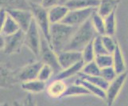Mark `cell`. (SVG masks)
<instances>
[{
    "label": "cell",
    "mask_w": 128,
    "mask_h": 106,
    "mask_svg": "<svg viewBox=\"0 0 128 106\" xmlns=\"http://www.w3.org/2000/svg\"><path fill=\"white\" fill-rule=\"evenodd\" d=\"M90 20L96 34L98 35H104L105 34L104 18L99 15L97 11H96L92 15Z\"/></svg>",
    "instance_id": "cb8c5ba5"
},
{
    "label": "cell",
    "mask_w": 128,
    "mask_h": 106,
    "mask_svg": "<svg viewBox=\"0 0 128 106\" xmlns=\"http://www.w3.org/2000/svg\"><path fill=\"white\" fill-rule=\"evenodd\" d=\"M7 11L24 32L29 29L34 21V15L30 9H13Z\"/></svg>",
    "instance_id": "30bf717a"
},
{
    "label": "cell",
    "mask_w": 128,
    "mask_h": 106,
    "mask_svg": "<svg viewBox=\"0 0 128 106\" xmlns=\"http://www.w3.org/2000/svg\"><path fill=\"white\" fill-rule=\"evenodd\" d=\"M127 79V73L118 74L116 78L109 83L106 90V103L108 106H112L121 92Z\"/></svg>",
    "instance_id": "ba28073f"
},
{
    "label": "cell",
    "mask_w": 128,
    "mask_h": 106,
    "mask_svg": "<svg viewBox=\"0 0 128 106\" xmlns=\"http://www.w3.org/2000/svg\"><path fill=\"white\" fill-rule=\"evenodd\" d=\"M75 82L80 83L82 85L84 86L86 89L89 91L91 95L95 96L97 98L101 99V100H106V91L104 90L103 89H101V88H100L99 86H97L94 85V84L88 81L85 79L81 78L80 77H78V79H76Z\"/></svg>",
    "instance_id": "d6986e66"
},
{
    "label": "cell",
    "mask_w": 128,
    "mask_h": 106,
    "mask_svg": "<svg viewBox=\"0 0 128 106\" xmlns=\"http://www.w3.org/2000/svg\"><path fill=\"white\" fill-rule=\"evenodd\" d=\"M95 61L100 69L113 66V57L111 54H105L96 57Z\"/></svg>",
    "instance_id": "f1b7e54d"
},
{
    "label": "cell",
    "mask_w": 128,
    "mask_h": 106,
    "mask_svg": "<svg viewBox=\"0 0 128 106\" xmlns=\"http://www.w3.org/2000/svg\"><path fill=\"white\" fill-rule=\"evenodd\" d=\"M68 1H69V0H60V4H65Z\"/></svg>",
    "instance_id": "74e56055"
},
{
    "label": "cell",
    "mask_w": 128,
    "mask_h": 106,
    "mask_svg": "<svg viewBox=\"0 0 128 106\" xmlns=\"http://www.w3.org/2000/svg\"><path fill=\"white\" fill-rule=\"evenodd\" d=\"M84 61H79L76 64H75L72 66H69V67L66 68L64 69H62L61 71L57 73L56 75L55 78L56 79H61V80H66V79H68L70 77H72L74 76H76L79 75L81 73V70L84 65Z\"/></svg>",
    "instance_id": "e0dca14e"
},
{
    "label": "cell",
    "mask_w": 128,
    "mask_h": 106,
    "mask_svg": "<svg viewBox=\"0 0 128 106\" xmlns=\"http://www.w3.org/2000/svg\"><path fill=\"white\" fill-rule=\"evenodd\" d=\"M120 3V0H100L96 11L99 15L105 18L112 13L116 12Z\"/></svg>",
    "instance_id": "9a60e30c"
},
{
    "label": "cell",
    "mask_w": 128,
    "mask_h": 106,
    "mask_svg": "<svg viewBox=\"0 0 128 106\" xmlns=\"http://www.w3.org/2000/svg\"><path fill=\"white\" fill-rule=\"evenodd\" d=\"M76 29L64 23L51 25L50 44L56 54L64 50Z\"/></svg>",
    "instance_id": "6da1fadb"
},
{
    "label": "cell",
    "mask_w": 128,
    "mask_h": 106,
    "mask_svg": "<svg viewBox=\"0 0 128 106\" xmlns=\"http://www.w3.org/2000/svg\"><path fill=\"white\" fill-rule=\"evenodd\" d=\"M42 34L34 19L29 29L25 32V46L36 57L40 55Z\"/></svg>",
    "instance_id": "277c9868"
},
{
    "label": "cell",
    "mask_w": 128,
    "mask_h": 106,
    "mask_svg": "<svg viewBox=\"0 0 128 106\" xmlns=\"http://www.w3.org/2000/svg\"><path fill=\"white\" fill-rule=\"evenodd\" d=\"M101 73V69L97 65L95 61L91 62L85 63L81 70L82 74L88 75V76H99Z\"/></svg>",
    "instance_id": "4316f807"
},
{
    "label": "cell",
    "mask_w": 128,
    "mask_h": 106,
    "mask_svg": "<svg viewBox=\"0 0 128 106\" xmlns=\"http://www.w3.org/2000/svg\"><path fill=\"white\" fill-rule=\"evenodd\" d=\"M16 83H18L16 73L1 65V89H9Z\"/></svg>",
    "instance_id": "ffe728a7"
},
{
    "label": "cell",
    "mask_w": 128,
    "mask_h": 106,
    "mask_svg": "<svg viewBox=\"0 0 128 106\" xmlns=\"http://www.w3.org/2000/svg\"><path fill=\"white\" fill-rule=\"evenodd\" d=\"M57 55H58L59 64L62 69L83 61L81 51L65 50L60 52L59 54H57Z\"/></svg>",
    "instance_id": "8fae6325"
},
{
    "label": "cell",
    "mask_w": 128,
    "mask_h": 106,
    "mask_svg": "<svg viewBox=\"0 0 128 106\" xmlns=\"http://www.w3.org/2000/svg\"><path fill=\"white\" fill-rule=\"evenodd\" d=\"M100 4V0H69L65 3L69 10L75 9H87L95 8L97 9Z\"/></svg>",
    "instance_id": "44dd1931"
},
{
    "label": "cell",
    "mask_w": 128,
    "mask_h": 106,
    "mask_svg": "<svg viewBox=\"0 0 128 106\" xmlns=\"http://www.w3.org/2000/svg\"><path fill=\"white\" fill-rule=\"evenodd\" d=\"M1 8L6 11L13 9H30L26 0H0Z\"/></svg>",
    "instance_id": "603a6c76"
},
{
    "label": "cell",
    "mask_w": 128,
    "mask_h": 106,
    "mask_svg": "<svg viewBox=\"0 0 128 106\" xmlns=\"http://www.w3.org/2000/svg\"><path fill=\"white\" fill-rule=\"evenodd\" d=\"M101 38H102V42L106 50L108 51V54H112V53L116 50V48L118 43V41L116 39H114L113 36L108 34L101 35Z\"/></svg>",
    "instance_id": "83f0119b"
},
{
    "label": "cell",
    "mask_w": 128,
    "mask_h": 106,
    "mask_svg": "<svg viewBox=\"0 0 128 106\" xmlns=\"http://www.w3.org/2000/svg\"><path fill=\"white\" fill-rule=\"evenodd\" d=\"M112 57H113V67L114 70L116 71L117 74L118 75L123 73H126V65L125 61V57L124 55H123V53L120 43H118L116 50L112 53Z\"/></svg>",
    "instance_id": "5bb4252c"
},
{
    "label": "cell",
    "mask_w": 128,
    "mask_h": 106,
    "mask_svg": "<svg viewBox=\"0 0 128 106\" xmlns=\"http://www.w3.org/2000/svg\"><path fill=\"white\" fill-rule=\"evenodd\" d=\"M68 85L64 80L55 78L46 87L47 94L54 99L63 98V96L67 89Z\"/></svg>",
    "instance_id": "7c38bea8"
},
{
    "label": "cell",
    "mask_w": 128,
    "mask_h": 106,
    "mask_svg": "<svg viewBox=\"0 0 128 106\" xmlns=\"http://www.w3.org/2000/svg\"><path fill=\"white\" fill-rule=\"evenodd\" d=\"M21 87L24 91L27 92L30 94H37L42 92L43 91L46 90V82L42 81L39 79L26 81L21 83Z\"/></svg>",
    "instance_id": "2e32d148"
},
{
    "label": "cell",
    "mask_w": 128,
    "mask_h": 106,
    "mask_svg": "<svg viewBox=\"0 0 128 106\" xmlns=\"http://www.w3.org/2000/svg\"><path fill=\"white\" fill-rule=\"evenodd\" d=\"M43 65V62L40 60L24 66L16 73V77L18 83L32 81L38 79L39 72Z\"/></svg>",
    "instance_id": "9c48e42d"
},
{
    "label": "cell",
    "mask_w": 128,
    "mask_h": 106,
    "mask_svg": "<svg viewBox=\"0 0 128 106\" xmlns=\"http://www.w3.org/2000/svg\"><path fill=\"white\" fill-rule=\"evenodd\" d=\"M91 93L86 88L81 84L75 82L72 85H68L63 98L72 97V96H90Z\"/></svg>",
    "instance_id": "7402d4cb"
},
{
    "label": "cell",
    "mask_w": 128,
    "mask_h": 106,
    "mask_svg": "<svg viewBox=\"0 0 128 106\" xmlns=\"http://www.w3.org/2000/svg\"><path fill=\"white\" fill-rule=\"evenodd\" d=\"M20 27L18 24L16 23V21L9 15L6 17V20L3 22V23L1 25V35L3 36H9V35L14 34L20 30Z\"/></svg>",
    "instance_id": "ac0fdd59"
},
{
    "label": "cell",
    "mask_w": 128,
    "mask_h": 106,
    "mask_svg": "<svg viewBox=\"0 0 128 106\" xmlns=\"http://www.w3.org/2000/svg\"><path fill=\"white\" fill-rule=\"evenodd\" d=\"M92 44H93V48L96 56L108 54L103 44L101 35H96V38L93 39V41H92Z\"/></svg>",
    "instance_id": "d6a6232c"
},
{
    "label": "cell",
    "mask_w": 128,
    "mask_h": 106,
    "mask_svg": "<svg viewBox=\"0 0 128 106\" xmlns=\"http://www.w3.org/2000/svg\"><path fill=\"white\" fill-rule=\"evenodd\" d=\"M52 75H54V69H52L50 65L43 63L42 67L40 70V72H39L38 79H39V80H41L42 81L46 82L52 77Z\"/></svg>",
    "instance_id": "4dcf8cb0"
},
{
    "label": "cell",
    "mask_w": 128,
    "mask_h": 106,
    "mask_svg": "<svg viewBox=\"0 0 128 106\" xmlns=\"http://www.w3.org/2000/svg\"><path fill=\"white\" fill-rule=\"evenodd\" d=\"M96 11L95 8H87V9H75L69 10L68 15L62 23L74 27H78L81 26L91 19L93 13Z\"/></svg>",
    "instance_id": "52a82bcc"
},
{
    "label": "cell",
    "mask_w": 128,
    "mask_h": 106,
    "mask_svg": "<svg viewBox=\"0 0 128 106\" xmlns=\"http://www.w3.org/2000/svg\"><path fill=\"white\" fill-rule=\"evenodd\" d=\"M0 106H10V105L7 102H3V103H2L1 104H0Z\"/></svg>",
    "instance_id": "8d00e7d4"
},
{
    "label": "cell",
    "mask_w": 128,
    "mask_h": 106,
    "mask_svg": "<svg viewBox=\"0 0 128 106\" xmlns=\"http://www.w3.org/2000/svg\"><path fill=\"white\" fill-rule=\"evenodd\" d=\"M100 76L103 77L106 81L110 83L111 81H112L113 80H114V79L116 78V77L118 76V74H117L116 70H114L113 66H111V67H107V68L101 69Z\"/></svg>",
    "instance_id": "836d02e7"
},
{
    "label": "cell",
    "mask_w": 128,
    "mask_h": 106,
    "mask_svg": "<svg viewBox=\"0 0 128 106\" xmlns=\"http://www.w3.org/2000/svg\"><path fill=\"white\" fill-rule=\"evenodd\" d=\"M41 61L44 64H46L50 65L54 69V75L59 73L62 69L59 64L58 61V55L55 52V50L52 49V47L46 39L44 38L42 35V46H41V50H40V55Z\"/></svg>",
    "instance_id": "8992f818"
},
{
    "label": "cell",
    "mask_w": 128,
    "mask_h": 106,
    "mask_svg": "<svg viewBox=\"0 0 128 106\" xmlns=\"http://www.w3.org/2000/svg\"><path fill=\"white\" fill-rule=\"evenodd\" d=\"M78 76L81 78L85 79V80H87L88 81L94 84V85H96L97 86H99L100 88L103 89L105 91L107 90L108 87L109 85V82L106 81L103 77L100 76V75H99V76H88V75L80 73Z\"/></svg>",
    "instance_id": "484cf974"
},
{
    "label": "cell",
    "mask_w": 128,
    "mask_h": 106,
    "mask_svg": "<svg viewBox=\"0 0 128 106\" xmlns=\"http://www.w3.org/2000/svg\"><path fill=\"white\" fill-rule=\"evenodd\" d=\"M26 1L30 4V6H31V5H41L42 0H26Z\"/></svg>",
    "instance_id": "d590c367"
},
{
    "label": "cell",
    "mask_w": 128,
    "mask_h": 106,
    "mask_svg": "<svg viewBox=\"0 0 128 106\" xmlns=\"http://www.w3.org/2000/svg\"><path fill=\"white\" fill-rule=\"evenodd\" d=\"M30 10L33 12L34 19L40 29L42 35L46 40L50 42V28L51 23L48 19V10L42 5H31Z\"/></svg>",
    "instance_id": "5b68a950"
},
{
    "label": "cell",
    "mask_w": 128,
    "mask_h": 106,
    "mask_svg": "<svg viewBox=\"0 0 128 106\" xmlns=\"http://www.w3.org/2000/svg\"><path fill=\"white\" fill-rule=\"evenodd\" d=\"M23 46H25V32L22 30L9 36H0V49L5 54L18 53Z\"/></svg>",
    "instance_id": "3957f363"
},
{
    "label": "cell",
    "mask_w": 128,
    "mask_h": 106,
    "mask_svg": "<svg viewBox=\"0 0 128 106\" xmlns=\"http://www.w3.org/2000/svg\"><path fill=\"white\" fill-rule=\"evenodd\" d=\"M81 53H82V58L84 63H88L91 62V61H95L96 55L93 48L92 42L84 48V50L81 51Z\"/></svg>",
    "instance_id": "f546056e"
},
{
    "label": "cell",
    "mask_w": 128,
    "mask_h": 106,
    "mask_svg": "<svg viewBox=\"0 0 128 106\" xmlns=\"http://www.w3.org/2000/svg\"><path fill=\"white\" fill-rule=\"evenodd\" d=\"M58 4H60V0H42L41 5L44 7L48 10L52 7H55Z\"/></svg>",
    "instance_id": "e575fe53"
},
{
    "label": "cell",
    "mask_w": 128,
    "mask_h": 106,
    "mask_svg": "<svg viewBox=\"0 0 128 106\" xmlns=\"http://www.w3.org/2000/svg\"><path fill=\"white\" fill-rule=\"evenodd\" d=\"M104 24H105V34L114 36L116 34V28H117V20H116V12H113L111 15H109L104 18Z\"/></svg>",
    "instance_id": "d4e9b609"
},
{
    "label": "cell",
    "mask_w": 128,
    "mask_h": 106,
    "mask_svg": "<svg viewBox=\"0 0 128 106\" xmlns=\"http://www.w3.org/2000/svg\"><path fill=\"white\" fill-rule=\"evenodd\" d=\"M96 35L98 34L95 31L91 20H88L81 26H78L64 50L82 51L87 45L93 41Z\"/></svg>",
    "instance_id": "7a4b0ae2"
},
{
    "label": "cell",
    "mask_w": 128,
    "mask_h": 106,
    "mask_svg": "<svg viewBox=\"0 0 128 106\" xmlns=\"http://www.w3.org/2000/svg\"><path fill=\"white\" fill-rule=\"evenodd\" d=\"M69 11V8L65 4H58L48 10V19L51 24L62 23Z\"/></svg>",
    "instance_id": "4fadbf2b"
},
{
    "label": "cell",
    "mask_w": 128,
    "mask_h": 106,
    "mask_svg": "<svg viewBox=\"0 0 128 106\" xmlns=\"http://www.w3.org/2000/svg\"><path fill=\"white\" fill-rule=\"evenodd\" d=\"M13 106H37V101L34 94L28 93L25 97L14 100Z\"/></svg>",
    "instance_id": "1f68e13d"
}]
</instances>
